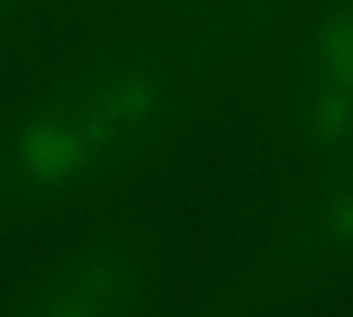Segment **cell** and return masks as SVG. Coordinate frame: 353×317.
<instances>
[{
    "label": "cell",
    "mask_w": 353,
    "mask_h": 317,
    "mask_svg": "<svg viewBox=\"0 0 353 317\" xmlns=\"http://www.w3.org/2000/svg\"><path fill=\"white\" fill-rule=\"evenodd\" d=\"M154 102L149 77L113 74L28 119L14 143L17 165L36 185H61L141 127Z\"/></svg>",
    "instance_id": "cell-1"
},
{
    "label": "cell",
    "mask_w": 353,
    "mask_h": 317,
    "mask_svg": "<svg viewBox=\"0 0 353 317\" xmlns=\"http://www.w3.org/2000/svg\"><path fill=\"white\" fill-rule=\"evenodd\" d=\"M317 110L328 127L353 116V0L325 25L317 52Z\"/></svg>",
    "instance_id": "cell-2"
},
{
    "label": "cell",
    "mask_w": 353,
    "mask_h": 317,
    "mask_svg": "<svg viewBox=\"0 0 353 317\" xmlns=\"http://www.w3.org/2000/svg\"><path fill=\"white\" fill-rule=\"evenodd\" d=\"M113 303V281L97 267L66 276L47 300L44 317H108Z\"/></svg>",
    "instance_id": "cell-3"
}]
</instances>
